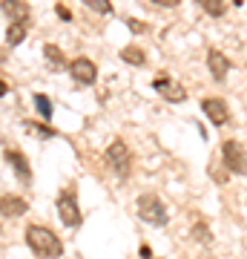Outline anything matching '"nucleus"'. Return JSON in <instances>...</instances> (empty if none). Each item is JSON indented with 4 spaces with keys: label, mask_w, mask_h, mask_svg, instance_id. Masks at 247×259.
<instances>
[{
    "label": "nucleus",
    "mask_w": 247,
    "mask_h": 259,
    "mask_svg": "<svg viewBox=\"0 0 247 259\" xmlns=\"http://www.w3.org/2000/svg\"><path fill=\"white\" fill-rule=\"evenodd\" d=\"M221 158H224V167H227L233 176H247V153L238 141H224Z\"/></svg>",
    "instance_id": "4"
},
{
    "label": "nucleus",
    "mask_w": 247,
    "mask_h": 259,
    "mask_svg": "<svg viewBox=\"0 0 247 259\" xmlns=\"http://www.w3.org/2000/svg\"><path fill=\"white\" fill-rule=\"evenodd\" d=\"M26 199H20V196H0V213L3 216H9V219H18L26 213Z\"/></svg>",
    "instance_id": "10"
},
{
    "label": "nucleus",
    "mask_w": 247,
    "mask_h": 259,
    "mask_svg": "<svg viewBox=\"0 0 247 259\" xmlns=\"http://www.w3.org/2000/svg\"><path fill=\"white\" fill-rule=\"evenodd\" d=\"M26 245L43 259H58L61 253H64L61 239H58L49 228H43V225H29L26 228Z\"/></svg>",
    "instance_id": "1"
},
{
    "label": "nucleus",
    "mask_w": 247,
    "mask_h": 259,
    "mask_svg": "<svg viewBox=\"0 0 247 259\" xmlns=\"http://www.w3.org/2000/svg\"><path fill=\"white\" fill-rule=\"evenodd\" d=\"M6 161H9L12 167H15L18 179H23V182H29V179H32V167H29V161H26L23 156H20L18 150H9V153H6Z\"/></svg>",
    "instance_id": "12"
},
{
    "label": "nucleus",
    "mask_w": 247,
    "mask_h": 259,
    "mask_svg": "<svg viewBox=\"0 0 247 259\" xmlns=\"http://www.w3.org/2000/svg\"><path fill=\"white\" fill-rule=\"evenodd\" d=\"M138 213H141V219H144L146 225H153V228L167 225V207H164V202L153 193H144L138 199Z\"/></svg>",
    "instance_id": "2"
},
{
    "label": "nucleus",
    "mask_w": 247,
    "mask_h": 259,
    "mask_svg": "<svg viewBox=\"0 0 247 259\" xmlns=\"http://www.w3.org/2000/svg\"><path fill=\"white\" fill-rule=\"evenodd\" d=\"M156 6H164V9H173V6H178L181 0H153Z\"/></svg>",
    "instance_id": "23"
},
{
    "label": "nucleus",
    "mask_w": 247,
    "mask_h": 259,
    "mask_svg": "<svg viewBox=\"0 0 247 259\" xmlns=\"http://www.w3.org/2000/svg\"><path fill=\"white\" fill-rule=\"evenodd\" d=\"M6 93H9V83H6V81H0V98H3Z\"/></svg>",
    "instance_id": "24"
},
{
    "label": "nucleus",
    "mask_w": 247,
    "mask_h": 259,
    "mask_svg": "<svg viewBox=\"0 0 247 259\" xmlns=\"http://www.w3.org/2000/svg\"><path fill=\"white\" fill-rule=\"evenodd\" d=\"M55 12H58V18H61V20H72V15H69V9H66L64 3H58Z\"/></svg>",
    "instance_id": "22"
},
{
    "label": "nucleus",
    "mask_w": 247,
    "mask_h": 259,
    "mask_svg": "<svg viewBox=\"0 0 247 259\" xmlns=\"http://www.w3.org/2000/svg\"><path fill=\"white\" fill-rule=\"evenodd\" d=\"M35 107H37V112H40L43 118H52V101H49L43 93H37V95H35Z\"/></svg>",
    "instance_id": "19"
},
{
    "label": "nucleus",
    "mask_w": 247,
    "mask_h": 259,
    "mask_svg": "<svg viewBox=\"0 0 247 259\" xmlns=\"http://www.w3.org/2000/svg\"><path fill=\"white\" fill-rule=\"evenodd\" d=\"M43 58H46V64L52 66V69H64V66H66L64 52H61L55 44H46V47H43Z\"/></svg>",
    "instance_id": "15"
},
{
    "label": "nucleus",
    "mask_w": 247,
    "mask_h": 259,
    "mask_svg": "<svg viewBox=\"0 0 247 259\" xmlns=\"http://www.w3.org/2000/svg\"><path fill=\"white\" fill-rule=\"evenodd\" d=\"M207 66H210V72H213V78H216V81H224V78H227V72H230L227 55H224V52H219V49H210V52H207Z\"/></svg>",
    "instance_id": "9"
},
{
    "label": "nucleus",
    "mask_w": 247,
    "mask_h": 259,
    "mask_svg": "<svg viewBox=\"0 0 247 259\" xmlns=\"http://www.w3.org/2000/svg\"><path fill=\"white\" fill-rule=\"evenodd\" d=\"M86 9L92 12H98V15H112V3L110 0H81Z\"/></svg>",
    "instance_id": "18"
},
{
    "label": "nucleus",
    "mask_w": 247,
    "mask_h": 259,
    "mask_svg": "<svg viewBox=\"0 0 247 259\" xmlns=\"http://www.w3.org/2000/svg\"><path fill=\"white\" fill-rule=\"evenodd\" d=\"M107 164L112 167V173L118 179H127L129 170H132V153L124 141H112L107 147Z\"/></svg>",
    "instance_id": "3"
},
{
    "label": "nucleus",
    "mask_w": 247,
    "mask_h": 259,
    "mask_svg": "<svg viewBox=\"0 0 247 259\" xmlns=\"http://www.w3.org/2000/svg\"><path fill=\"white\" fill-rule=\"evenodd\" d=\"M121 61H127L129 66H144L146 64V52L141 47H135V44H132V47L121 49Z\"/></svg>",
    "instance_id": "14"
},
{
    "label": "nucleus",
    "mask_w": 247,
    "mask_h": 259,
    "mask_svg": "<svg viewBox=\"0 0 247 259\" xmlns=\"http://www.w3.org/2000/svg\"><path fill=\"white\" fill-rule=\"evenodd\" d=\"M192 236L202 242V245H210V242H213V233H210V228H207L204 222H199L195 228H192Z\"/></svg>",
    "instance_id": "20"
},
{
    "label": "nucleus",
    "mask_w": 247,
    "mask_h": 259,
    "mask_svg": "<svg viewBox=\"0 0 247 259\" xmlns=\"http://www.w3.org/2000/svg\"><path fill=\"white\" fill-rule=\"evenodd\" d=\"M69 75H72L75 83H81V87H92L95 78H98L95 61H89V58H75L72 64H69Z\"/></svg>",
    "instance_id": "6"
},
{
    "label": "nucleus",
    "mask_w": 247,
    "mask_h": 259,
    "mask_svg": "<svg viewBox=\"0 0 247 259\" xmlns=\"http://www.w3.org/2000/svg\"><path fill=\"white\" fill-rule=\"evenodd\" d=\"M127 26L135 32V35H141V32H146V23H141V20H127Z\"/></svg>",
    "instance_id": "21"
},
{
    "label": "nucleus",
    "mask_w": 247,
    "mask_h": 259,
    "mask_svg": "<svg viewBox=\"0 0 247 259\" xmlns=\"http://www.w3.org/2000/svg\"><path fill=\"white\" fill-rule=\"evenodd\" d=\"M58 213H61V219H64L66 228H78L81 225V210H78V202H75L72 193L58 196Z\"/></svg>",
    "instance_id": "7"
},
{
    "label": "nucleus",
    "mask_w": 247,
    "mask_h": 259,
    "mask_svg": "<svg viewBox=\"0 0 247 259\" xmlns=\"http://www.w3.org/2000/svg\"><path fill=\"white\" fill-rule=\"evenodd\" d=\"M0 9H3V15H6L12 23H18V20H29V6L23 3V0H3V3H0Z\"/></svg>",
    "instance_id": "11"
},
{
    "label": "nucleus",
    "mask_w": 247,
    "mask_h": 259,
    "mask_svg": "<svg viewBox=\"0 0 247 259\" xmlns=\"http://www.w3.org/2000/svg\"><path fill=\"white\" fill-rule=\"evenodd\" d=\"M23 130H26V133H32V136H37V139H52V136H55V130L43 127V124H35V121H26V124H23Z\"/></svg>",
    "instance_id": "17"
},
{
    "label": "nucleus",
    "mask_w": 247,
    "mask_h": 259,
    "mask_svg": "<svg viewBox=\"0 0 247 259\" xmlns=\"http://www.w3.org/2000/svg\"><path fill=\"white\" fill-rule=\"evenodd\" d=\"M26 32H29V20L9 23V29H6V44H9V47H20L23 37H26Z\"/></svg>",
    "instance_id": "13"
},
{
    "label": "nucleus",
    "mask_w": 247,
    "mask_h": 259,
    "mask_svg": "<svg viewBox=\"0 0 247 259\" xmlns=\"http://www.w3.org/2000/svg\"><path fill=\"white\" fill-rule=\"evenodd\" d=\"M153 90H156L164 101H170V104L187 101V90H184V83L173 81V78H167V75H158L156 81H153Z\"/></svg>",
    "instance_id": "5"
},
{
    "label": "nucleus",
    "mask_w": 247,
    "mask_h": 259,
    "mask_svg": "<svg viewBox=\"0 0 247 259\" xmlns=\"http://www.w3.org/2000/svg\"><path fill=\"white\" fill-rule=\"evenodd\" d=\"M202 110H204V115H207L216 127H224V124L230 121V110H227V104L221 101V98H204Z\"/></svg>",
    "instance_id": "8"
},
{
    "label": "nucleus",
    "mask_w": 247,
    "mask_h": 259,
    "mask_svg": "<svg viewBox=\"0 0 247 259\" xmlns=\"http://www.w3.org/2000/svg\"><path fill=\"white\" fill-rule=\"evenodd\" d=\"M199 6H202L210 18H221L224 9H227V3H224V0H199Z\"/></svg>",
    "instance_id": "16"
}]
</instances>
